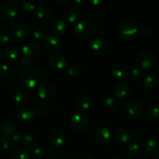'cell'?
Listing matches in <instances>:
<instances>
[{
  "instance_id": "6da1fadb",
  "label": "cell",
  "mask_w": 159,
  "mask_h": 159,
  "mask_svg": "<svg viewBox=\"0 0 159 159\" xmlns=\"http://www.w3.org/2000/svg\"><path fill=\"white\" fill-rule=\"evenodd\" d=\"M41 79V72L36 68H27L22 71L20 76L21 86L26 89H33L37 85Z\"/></svg>"
},
{
  "instance_id": "7a4b0ae2",
  "label": "cell",
  "mask_w": 159,
  "mask_h": 159,
  "mask_svg": "<svg viewBox=\"0 0 159 159\" xmlns=\"http://www.w3.org/2000/svg\"><path fill=\"white\" fill-rule=\"evenodd\" d=\"M73 31L79 38L90 39L94 37L96 32V26L90 20H81L73 26Z\"/></svg>"
},
{
  "instance_id": "3957f363",
  "label": "cell",
  "mask_w": 159,
  "mask_h": 159,
  "mask_svg": "<svg viewBox=\"0 0 159 159\" xmlns=\"http://www.w3.org/2000/svg\"><path fill=\"white\" fill-rule=\"evenodd\" d=\"M37 93L41 99H50L55 95L56 87L50 81L44 80L37 85Z\"/></svg>"
},
{
  "instance_id": "277c9868",
  "label": "cell",
  "mask_w": 159,
  "mask_h": 159,
  "mask_svg": "<svg viewBox=\"0 0 159 159\" xmlns=\"http://www.w3.org/2000/svg\"><path fill=\"white\" fill-rule=\"evenodd\" d=\"M70 125L76 131L82 132L88 128L89 120L84 113L76 112L70 118Z\"/></svg>"
},
{
  "instance_id": "5b68a950",
  "label": "cell",
  "mask_w": 159,
  "mask_h": 159,
  "mask_svg": "<svg viewBox=\"0 0 159 159\" xmlns=\"http://www.w3.org/2000/svg\"><path fill=\"white\" fill-rule=\"evenodd\" d=\"M139 29L134 22L126 20L120 25V33L123 38L128 40H132L137 37Z\"/></svg>"
},
{
  "instance_id": "8992f818",
  "label": "cell",
  "mask_w": 159,
  "mask_h": 159,
  "mask_svg": "<svg viewBox=\"0 0 159 159\" xmlns=\"http://www.w3.org/2000/svg\"><path fill=\"white\" fill-rule=\"evenodd\" d=\"M143 153L147 158L154 159L159 158V140L151 138L146 140L143 146Z\"/></svg>"
},
{
  "instance_id": "52a82bcc",
  "label": "cell",
  "mask_w": 159,
  "mask_h": 159,
  "mask_svg": "<svg viewBox=\"0 0 159 159\" xmlns=\"http://www.w3.org/2000/svg\"><path fill=\"white\" fill-rule=\"evenodd\" d=\"M90 51L94 56H101L106 50V40L103 38V36L100 35L92 39L90 43Z\"/></svg>"
},
{
  "instance_id": "ba28073f",
  "label": "cell",
  "mask_w": 159,
  "mask_h": 159,
  "mask_svg": "<svg viewBox=\"0 0 159 159\" xmlns=\"http://www.w3.org/2000/svg\"><path fill=\"white\" fill-rule=\"evenodd\" d=\"M124 111L128 116L130 117H137L140 116L143 111V102L139 100H130L126 103Z\"/></svg>"
},
{
  "instance_id": "9c48e42d",
  "label": "cell",
  "mask_w": 159,
  "mask_h": 159,
  "mask_svg": "<svg viewBox=\"0 0 159 159\" xmlns=\"http://www.w3.org/2000/svg\"><path fill=\"white\" fill-rule=\"evenodd\" d=\"M19 12V6L14 1H8L2 5L1 12L6 20H12L17 16Z\"/></svg>"
},
{
  "instance_id": "30bf717a",
  "label": "cell",
  "mask_w": 159,
  "mask_h": 159,
  "mask_svg": "<svg viewBox=\"0 0 159 159\" xmlns=\"http://www.w3.org/2000/svg\"><path fill=\"white\" fill-rule=\"evenodd\" d=\"M136 61L141 69H149L154 64V57L149 51H142L137 56Z\"/></svg>"
},
{
  "instance_id": "8fae6325",
  "label": "cell",
  "mask_w": 159,
  "mask_h": 159,
  "mask_svg": "<svg viewBox=\"0 0 159 159\" xmlns=\"http://www.w3.org/2000/svg\"><path fill=\"white\" fill-rule=\"evenodd\" d=\"M35 15L37 18L42 23H48L53 18V11L47 5L41 4L36 9Z\"/></svg>"
},
{
  "instance_id": "7c38bea8",
  "label": "cell",
  "mask_w": 159,
  "mask_h": 159,
  "mask_svg": "<svg viewBox=\"0 0 159 159\" xmlns=\"http://www.w3.org/2000/svg\"><path fill=\"white\" fill-rule=\"evenodd\" d=\"M22 52L25 57H27L29 58H33V57H37L41 52V47L37 42L28 41L25 43L22 48Z\"/></svg>"
},
{
  "instance_id": "4fadbf2b",
  "label": "cell",
  "mask_w": 159,
  "mask_h": 159,
  "mask_svg": "<svg viewBox=\"0 0 159 159\" xmlns=\"http://www.w3.org/2000/svg\"><path fill=\"white\" fill-rule=\"evenodd\" d=\"M43 47L46 51L55 52L59 51L61 47V40L53 35L45 36L43 40Z\"/></svg>"
},
{
  "instance_id": "5bb4252c",
  "label": "cell",
  "mask_w": 159,
  "mask_h": 159,
  "mask_svg": "<svg viewBox=\"0 0 159 159\" xmlns=\"http://www.w3.org/2000/svg\"><path fill=\"white\" fill-rule=\"evenodd\" d=\"M115 142L119 145H125L128 144L131 140V134L126 128L119 127L116 129L114 134Z\"/></svg>"
},
{
  "instance_id": "9a60e30c",
  "label": "cell",
  "mask_w": 159,
  "mask_h": 159,
  "mask_svg": "<svg viewBox=\"0 0 159 159\" xmlns=\"http://www.w3.org/2000/svg\"><path fill=\"white\" fill-rule=\"evenodd\" d=\"M50 66L55 70H62L66 67V59L62 54H53L48 59Z\"/></svg>"
},
{
  "instance_id": "2e32d148",
  "label": "cell",
  "mask_w": 159,
  "mask_h": 159,
  "mask_svg": "<svg viewBox=\"0 0 159 159\" xmlns=\"http://www.w3.org/2000/svg\"><path fill=\"white\" fill-rule=\"evenodd\" d=\"M94 136L97 141L101 144H107L112 139V133L108 127H99L94 132Z\"/></svg>"
},
{
  "instance_id": "e0dca14e",
  "label": "cell",
  "mask_w": 159,
  "mask_h": 159,
  "mask_svg": "<svg viewBox=\"0 0 159 159\" xmlns=\"http://www.w3.org/2000/svg\"><path fill=\"white\" fill-rule=\"evenodd\" d=\"M12 35L16 40H23L29 35V29L23 23L16 25L12 30Z\"/></svg>"
},
{
  "instance_id": "ac0fdd59",
  "label": "cell",
  "mask_w": 159,
  "mask_h": 159,
  "mask_svg": "<svg viewBox=\"0 0 159 159\" xmlns=\"http://www.w3.org/2000/svg\"><path fill=\"white\" fill-rule=\"evenodd\" d=\"M34 112L28 107H22L16 111V117L22 123H27L34 117Z\"/></svg>"
},
{
  "instance_id": "d6986e66",
  "label": "cell",
  "mask_w": 159,
  "mask_h": 159,
  "mask_svg": "<svg viewBox=\"0 0 159 159\" xmlns=\"http://www.w3.org/2000/svg\"><path fill=\"white\" fill-rule=\"evenodd\" d=\"M130 89L129 85L124 82H118L115 85L113 89L114 94L118 99H124L129 95Z\"/></svg>"
},
{
  "instance_id": "ffe728a7",
  "label": "cell",
  "mask_w": 159,
  "mask_h": 159,
  "mask_svg": "<svg viewBox=\"0 0 159 159\" xmlns=\"http://www.w3.org/2000/svg\"><path fill=\"white\" fill-rule=\"evenodd\" d=\"M65 134L61 130H55L52 131L49 138L50 143L55 148H59L65 142Z\"/></svg>"
},
{
  "instance_id": "44dd1931",
  "label": "cell",
  "mask_w": 159,
  "mask_h": 159,
  "mask_svg": "<svg viewBox=\"0 0 159 159\" xmlns=\"http://www.w3.org/2000/svg\"><path fill=\"white\" fill-rule=\"evenodd\" d=\"M111 72L115 79L122 80L126 79L128 75V70L126 67L121 64H115L111 68Z\"/></svg>"
},
{
  "instance_id": "7402d4cb",
  "label": "cell",
  "mask_w": 159,
  "mask_h": 159,
  "mask_svg": "<svg viewBox=\"0 0 159 159\" xmlns=\"http://www.w3.org/2000/svg\"><path fill=\"white\" fill-rule=\"evenodd\" d=\"M81 16V9L78 6H70L64 12V18L70 23L77 20Z\"/></svg>"
},
{
  "instance_id": "603a6c76",
  "label": "cell",
  "mask_w": 159,
  "mask_h": 159,
  "mask_svg": "<svg viewBox=\"0 0 159 159\" xmlns=\"http://www.w3.org/2000/svg\"><path fill=\"white\" fill-rule=\"evenodd\" d=\"M51 30L55 34L58 35H62L65 34L67 30V23H65V20L62 19L57 18L52 22L51 23Z\"/></svg>"
},
{
  "instance_id": "cb8c5ba5",
  "label": "cell",
  "mask_w": 159,
  "mask_h": 159,
  "mask_svg": "<svg viewBox=\"0 0 159 159\" xmlns=\"http://www.w3.org/2000/svg\"><path fill=\"white\" fill-rule=\"evenodd\" d=\"M29 93L26 90H18L13 95L12 100L15 105L23 106L29 100Z\"/></svg>"
},
{
  "instance_id": "d4e9b609",
  "label": "cell",
  "mask_w": 159,
  "mask_h": 159,
  "mask_svg": "<svg viewBox=\"0 0 159 159\" xmlns=\"http://www.w3.org/2000/svg\"><path fill=\"white\" fill-rule=\"evenodd\" d=\"M17 70L8 64H0V77L2 79H12L16 75Z\"/></svg>"
},
{
  "instance_id": "484cf974",
  "label": "cell",
  "mask_w": 159,
  "mask_h": 159,
  "mask_svg": "<svg viewBox=\"0 0 159 159\" xmlns=\"http://www.w3.org/2000/svg\"><path fill=\"white\" fill-rule=\"evenodd\" d=\"M1 130L5 137H12L17 130L15 124L9 120H4L1 123Z\"/></svg>"
},
{
  "instance_id": "4316f807",
  "label": "cell",
  "mask_w": 159,
  "mask_h": 159,
  "mask_svg": "<svg viewBox=\"0 0 159 159\" xmlns=\"http://www.w3.org/2000/svg\"><path fill=\"white\" fill-rule=\"evenodd\" d=\"M91 98L89 96H87V95H83V96H81L77 99V102H76V106H77L78 109L82 113L90 109V107H91Z\"/></svg>"
},
{
  "instance_id": "83f0119b",
  "label": "cell",
  "mask_w": 159,
  "mask_h": 159,
  "mask_svg": "<svg viewBox=\"0 0 159 159\" xmlns=\"http://www.w3.org/2000/svg\"><path fill=\"white\" fill-rule=\"evenodd\" d=\"M159 82V78L155 73H149L143 79V85L147 89L154 88Z\"/></svg>"
},
{
  "instance_id": "f1b7e54d",
  "label": "cell",
  "mask_w": 159,
  "mask_h": 159,
  "mask_svg": "<svg viewBox=\"0 0 159 159\" xmlns=\"http://www.w3.org/2000/svg\"><path fill=\"white\" fill-rule=\"evenodd\" d=\"M4 55L9 60H15L20 57V51L17 47L9 46L5 49Z\"/></svg>"
},
{
  "instance_id": "f546056e",
  "label": "cell",
  "mask_w": 159,
  "mask_h": 159,
  "mask_svg": "<svg viewBox=\"0 0 159 159\" xmlns=\"http://www.w3.org/2000/svg\"><path fill=\"white\" fill-rule=\"evenodd\" d=\"M145 113L150 119L157 120L159 118V107L154 104H148L145 108Z\"/></svg>"
},
{
  "instance_id": "4dcf8cb0",
  "label": "cell",
  "mask_w": 159,
  "mask_h": 159,
  "mask_svg": "<svg viewBox=\"0 0 159 159\" xmlns=\"http://www.w3.org/2000/svg\"><path fill=\"white\" fill-rule=\"evenodd\" d=\"M23 143L25 148L27 149L34 148L37 145V139L34 135L31 134H26L24 135L23 138Z\"/></svg>"
},
{
  "instance_id": "1f68e13d",
  "label": "cell",
  "mask_w": 159,
  "mask_h": 159,
  "mask_svg": "<svg viewBox=\"0 0 159 159\" xmlns=\"http://www.w3.org/2000/svg\"><path fill=\"white\" fill-rule=\"evenodd\" d=\"M141 149L137 143H132L128 147V155L132 158H137L140 156Z\"/></svg>"
},
{
  "instance_id": "d6a6232c",
  "label": "cell",
  "mask_w": 159,
  "mask_h": 159,
  "mask_svg": "<svg viewBox=\"0 0 159 159\" xmlns=\"http://www.w3.org/2000/svg\"><path fill=\"white\" fill-rule=\"evenodd\" d=\"M12 158L13 159H29V150L26 148H20L14 152Z\"/></svg>"
},
{
  "instance_id": "836d02e7",
  "label": "cell",
  "mask_w": 159,
  "mask_h": 159,
  "mask_svg": "<svg viewBox=\"0 0 159 159\" xmlns=\"http://www.w3.org/2000/svg\"><path fill=\"white\" fill-rule=\"evenodd\" d=\"M67 72L72 77H78L81 75L82 70L81 68L77 65H71L67 68Z\"/></svg>"
},
{
  "instance_id": "e575fe53",
  "label": "cell",
  "mask_w": 159,
  "mask_h": 159,
  "mask_svg": "<svg viewBox=\"0 0 159 159\" xmlns=\"http://www.w3.org/2000/svg\"><path fill=\"white\" fill-rule=\"evenodd\" d=\"M37 6V1L34 0H24L22 2V7L26 11L34 10Z\"/></svg>"
},
{
  "instance_id": "d590c367",
  "label": "cell",
  "mask_w": 159,
  "mask_h": 159,
  "mask_svg": "<svg viewBox=\"0 0 159 159\" xmlns=\"http://www.w3.org/2000/svg\"><path fill=\"white\" fill-rule=\"evenodd\" d=\"M104 18L101 12H95L92 16V22H93L95 26H100V25L104 23Z\"/></svg>"
},
{
  "instance_id": "8d00e7d4",
  "label": "cell",
  "mask_w": 159,
  "mask_h": 159,
  "mask_svg": "<svg viewBox=\"0 0 159 159\" xmlns=\"http://www.w3.org/2000/svg\"><path fill=\"white\" fill-rule=\"evenodd\" d=\"M143 72L142 71L141 68H134L131 71V77L133 80L139 81L143 78Z\"/></svg>"
},
{
  "instance_id": "74e56055",
  "label": "cell",
  "mask_w": 159,
  "mask_h": 159,
  "mask_svg": "<svg viewBox=\"0 0 159 159\" xmlns=\"http://www.w3.org/2000/svg\"><path fill=\"white\" fill-rule=\"evenodd\" d=\"M11 40V34L7 31H3L0 34V43L1 44H6Z\"/></svg>"
},
{
  "instance_id": "f35d334b",
  "label": "cell",
  "mask_w": 159,
  "mask_h": 159,
  "mask_svg": "<svg viewBox=\"0 0 159 159\" xmlns=\"http://www.w3.org/2000/svg\"><path fill=\"white\" fill-rule=\"evenodd\" d=\"M104 103L107 107H110V108H112V107H114L115 105H116L117 101L115 97H113V96H107V97L104 98Z\"/></svg>"
},
{
  "instance_id": "ab89813d",
  "label": "cell",
  "mask_w": 159,
  "mask_h": 159,
  "mask_svg": "<svg viewBox=\"0 0 159 159\" xmlns=\"http://www.w3.org/2000/svg\"><path fill=\"white\" fill-rule=\"evenodd\" d=\"M138 32L140 35L143 36V37H148V36L151 35V29L147 25H143L140 27Z\"/></svg>"
},
{
  "instance_id": "60d3db41",
  "label": "cell",
  "mask_w": 159,
  "mask_h": 159,
  "mask_svg": "<svg viewBox=\"0 0 159 159\" xmlns=\"http://www.w3.org/2000/svg\"><path fill=\"white\" fill-rule=\"evenodd\" d=\"M9 148V141L7 137H0V151H6Z\"/></svg>"
},
{
  "instance_id": "b9f144b4",
  "label": "cell",
  "mask_w": 159,
  "mask_h": 159,
  "mask_svg": "<svg viewBox=\"0 0 159 159\" xmlns=\"http://www.w3.org/2000/svg\"><path fill=\"white\" fill-rule=\"evenodd\" d=\"M34 37L37 40H44L45 37V31L42 29H36L34 31Z\"/></svg>"
},
{
  "instance_id": "7bdbcfd3",
  "label": "cell",
  "mask_w": 159,
  "mask_h": 159,
  "mask_svg": "<svg viewBox=\"0 0 159 159\" xmlns=\"http://www.w3.org/2000/svg\"><path fill=\"white\" fill-rule=\"evenodd\" d=\"M20 64L23 68H29L30 65H31V58L25 57V56H22L20 58Z\"/></svg>"
},
{
  "instance_id": "ee69618b",
  "label": "cell",
  "mask_w": 159,
  "mask_h": 159,
  "mask_svg": "<svg viewBox=\"0 0 159 159\" xmlns=\"http://www.w3.org/2000/svg\"><path fill=\"white\" fill-rule=\"evenodd\" d=\"M44 155V149L41 147H35L32 151V155L34 158H40Z\"/></svg>"
},
{
  "instance_id": "f6af8a7d",
  "label": "cell",
  "mask_w": 159,
  "mask_h": 159,
  "mask_svg": "<svg viewBox=\"0 0 159 159\" xmlns=\"http://www.w3.org/2000/svg\"><path fill=\"white\" fill-rule=\"evenodd\" d=\"M34 113L36 115V116H38V117H41V116L45 115V110L44 109L43 107H41V106H38V107H37L35 109H34Z\"/></svg>"
},
{
  "instance_id": "bcb514c9",
  "label": "cell",
  "mask_w": 159,
  "mask_h": 159,
  "mask_svg": "<svg viewBox=\"0 0 159 159\" xmlns=\"http://www.w3.org/2000/svg\"><path fill=\"white\" fill-rule=\"evenodd\" d=\"M11 138H12V139L13 140V141H20L21 139H23V135L20 133V132L17 131L13 135H12V137H11Z\"/></svg>"
},
{
  "instance_id": "7dc6e473",
  "label": "cell",
  "mask_w": 159,
  "mask_h": 159,
  "mask_svg": "<svg viewBox=\"0 0 159 159\" xmlns=\"http://www.w3.org/2000/svg\"><path fill=\"white\" fill-rule=\"evenodd\" d=\"M90 2H91L92 4L97 6V5L101 4V3L102 2V1H101V0H92V1H90Z\"/></svg>"
},
{
  "instance_id": "c3c4849f",
  "label": "cell",
  "mask_w": 159,
  "mask_h": 159,
  "mask_svg": "<svg viewBox=\"0 0 159 159\" xmlns=\"http://www.w3.org/2000/svg\"><path fill=\"white\" fill-rule=\"evenodd\" d=\"M77 3H78V4H80H80H82V3H83V1H81V0H80V1H75V4H77Z\"/></svg>"
},
{
  "instance_id": "681fc988",
  "label": "cell",
  "mask_w": 159,
  "mask_h": 159,
  "mask_svg": "<svg viewBox=\"0 0 159 159\" xmlns=\"http://www.w3.org/2000/svg\"><path fill=\"white\" fill-rule=\"evenodd\" d=\"M2 58H3V54H2V52H1V51H0V62L2 61Z\"/></svg>"
},
{
  "instance_id": "f907efd6",
  "label": "cell",
  "mask_w": 159,
  "mask_h": 159,
  "mask_svg": "<svg viewBox=\"0 0 159 159\" xmlns=\"http://www.w3.org/2000/svg\"><path fill=\"white\" fill-rule=\"evenodd\" d=\"M83 159H93L92 158H90V157H86V158H83Z\"/></svg>"
},
{
  "instance_id": "816d5d0a",
  "label": "cell",
  "mask_w": 159,
  "mask_h": 159,
  "mask_svg": "<svg viewBox=\"0 0 159 159\" xmlns=\"http://www.w3.org/2000/svg\"><path fill=\"white\" fill-rule=\"evenodd\" d=\"M112 159H122V158H118V157H114V158H112Z\"/></svg>"
},
{
  "instance_id": "f5cc1de1",
  "label": "cell",
  "mask_w": 159,
  "mask_h": 159,
  "mask_svg": "<svg viewBox=\"0 0 159 159\" xmlns=\"http://www.w3.org/2000/svg\"><path fill=\"white\" fill-rule=\"evenodd\" d=\"M47 159H51V158H47Z\"/></svg>"
},
{
  "instance_id": "db71d44e",
  "label": "cell",
  "mask_w": 159,
  "mask_h": 159,
  "mask_svg": "<svg viewBox=\"0 0 159 159\" xmlns=\"http://www.w3.org/2000/svg\"><path fill=\"white\" fill-rule=\"evenodd\" d=\"M0 20H1V17H0Z\"/></svg>"
},
{
  "instance_id": "11a10c76",
  "label": "cell",
  "mask_w": 159,
  "mask_h": 159,
  "mask_svg": "<svg viewBox=\"0 0 159 159\" xmlns=\"http://www.w3.org/2000/svg\"><path fill=\"white\" fill-rule=\"evenodd\" d=\"M157 159H159V158H157Z\"/></svg>"
}]
</instances>
